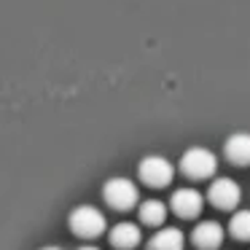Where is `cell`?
<instances>
[{
	"mask_svg": "<svg viewBox=\"0 0 250 250\" xmlns=\"http://www.w3.org/2000/svg\"><path fill=\"white\" fill-rule=\"evenodd\" d=\"M67 221H70V231L76 234V237H81V239L100 237V234L105 231V226H108L103 210L94 207V205H78L76 210L70 212Z\"/></svg>",
	"mask_w": 250,
	"mask_h": 250,
	"instance_id": "cell-1",
	"label": "cell"
},
{
	"mask_svg": "<svg viewBox=\"0 0 250 250\" xmlns=\"http://www.w3.org/2000/svg\"><path fill=\"white\" fill-rule=\"evenodd\" d=\"M180 169H183L186 178H194V180H205L212 178L218 169V159L210 148L205 146H194L180 156Z\"/></svg>",
	"mask_w": 250,
	"mask_h": 250,
	"instance_id": "cell-2",
	"label": "cell"
},
{
	"mask_svg": "<svg viewBox=\"0 0 250 250\" xmlns=\"http://www.w3.org/2000/svg\"><path fill=\"white\" fill-rule=\"evenodd\" d=\"M103 196L113 210H129V207L137 205L140 191H137V186L129 178H110L103 186Z\"/></svg>",
	"mask_w": 250,
	"mask_h": 250,
	"instance_id": "cell-3",
	"label": "cell"
},
{
	"mask_svg": "<svg viewBox=\"0 0 250 250\" xmlns=\"http://www.w3.org/2000/svg\"><path fill=\"white\" fill-rule=\"evenodd\" d=\"M137 175L143 178V183L153 186V188H162V186H169V180H172V175H175V167H172L169 159L159 156V153H151V156H146L140 162Z\"/></svg>",
	"mask_w": 250,
	"mask_h": 250,
	"instance_id": "cell-4",
	"label": "cell"
},
{
	"mask_svg": "<svg viewBox=\"0 0 250 250\" xmlns=\"http://www.w3.org/2000/svg\"><path fill=\"white\" fill-rule=\"evenodd\" d=\"M207 199L215 207H221V210H234L239 205V199H242V188L231 178H215L210 183V188H207Z\"/></svg>",
	"mask_w": 250,
	"mask_h": 250,
	"instance_id": "cell-5",
	"label": "cell"
},
{
	"mask_svg": "<svg viewBox=\"0 0 250 250\" xmlns=\"http://www.w3.org/2000/svg\"><path fill=\"white\" fill-rule=\"evenodd\" d=\"M205 207V199L196 188H178L172 194V210L180 218H196Z\"/></svg>",
	"mask_w": 250,
	"mask_h": 250,
	"instance_id": "cell-6",
	"label": "cell"
},
{
	"mask_svg": "<svg viewBox=\"0 0 250 250\" xmlns=\"http://www.w3.org/2000/svg\"><path fill=\"white\" fill-rule=\"evenodd\" d=\"M191 239H194V245L202 250H215V248H221V242H223V226L215 221H202V223H196Z\"/></svg>",
	"mask_w": 250,
	"mask_h": 250,
	"instance_id": "cell-7",
	"label": "cell"
},
{
	"mask_svg": "<svg viewBox=\"0 0 250 250\" xmlns=\"http://www.w3.org/2000/svg\"><path fill=\"white\" fill-rule=\"evenodd\" d=\"M110 242H113V248H119V250H132V248H137V245L143 242V231H140L137 223H129V221L116 223V226L110 229Z\"/></svg>",
	"mask_w": 250,
	"mask_h": 250,
	"instance_id": "cell-8",
	"label": "cell"
},
{
	"mask_svg": "<svg viewBox=\"0 0 250 250\" xmlns=\"http://www.w3.org/2000/svg\"><path fill=\"white\" fill-rule=\"evenodd\" d=\"M223 153L231 164H250V132H234L223 146Z\"/></svg>",
	"mask_w": 250,
	"mask_h": 250,
	"instance_id": "cell-9",
	"label": "cell"
},
{
	"mask_svg": "<svg viewBox=\"0 0 250 250\" xmlns=\"http://www.w3.org/2000/svg\"><path fill=\"white\" fill-rule=\"evenodd\" d=\"M183 245H186V234L178 226H162L151 237L148 250H183Z\"/></svg>",
	"mask_w": 250,
	"mask_h": 250,
	"instance_id": "cell-10",
	"label": "cell"
},
{
	"mask_svg": "<svg viewBox=\"0 0 250 250\" xmlns=\"http://www.w3.org/2000/svg\"><path fill=\"white\" fill-rule=\"evenodd\" d=\"M140 221L148 223V226H164V221H167V205L159 199H146L140 205Z\"/></svg>",
	"mask_w": 250,
	"mask_h": 250,
	"instance_id": "cell-11",
	"label": "cell"
},
{
	"mask_svg": "<svg viewBox=\"0 0 250 250\" xmlns=\"http://www.w3.org/2000/svg\"><path fill=\"white\" fill-rule=\"evenodd\" d=\"M229 234L234 239H250V210H237L229 221Z\"/></svg>",
	"mask_w": 250,
	"mask_h": 250,
	"instance_id": "cell-12",
	"label": "cell"
},
{
	"mask_svg": "<svg viewBox=\"0 0 250 250\" xmlns=\"http://www.w3.org/2000/svg\"><path fill=\"white\" fill-rule=\"evenodd\" d=\"M78 250H100V248H94V245H83V248H78Z\"/></svg>",
	"mask_w": 250,
	"mask_h": 250,
	"instance_id": "cell-13",
	"label": "cell"
},
{
	"mask_svg": "<svg viewBox=\"0 0 250 250\" xmlns=\"http://www.w3.org/2000/svg\"><path fill=\"white\" fill-rule=\"evenodd\" d=\"M41 250H62V248H54V245H49V248H41Z\"/></svg>",
	"mask_w": 250,
	"mask_h": 250,
	"instance_id": "cell-14",
	"label": "cell"
}]
</instances>
